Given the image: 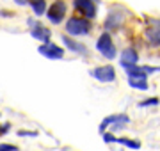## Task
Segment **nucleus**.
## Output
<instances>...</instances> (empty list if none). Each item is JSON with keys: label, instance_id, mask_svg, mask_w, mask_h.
<instances>
[{"label": "nucleus", "instance_id": "nucleus-23", "mask_svg": "<svg viewBox=\"0 0 160 151\" xmlns=\"http://www.w3.org/2000/svg\"><path fill=\"white\" fill-rule=\"evenodd\" d=\"M14 2H16L18 6H25V4L29 6V0H14Z\"/></svg>", "mask_w": 160, "mask_h": 151}, {"label": "nucleus", "instance_id": "nucleus-18", "mask_svg": "<svg viewBox=\"0 0 160 151\" xmlns=\"http://www.w3.org/2000/svg\"><path fill=\"white\" fill-rule=\"evenodd\" d=\"M103 135V142H107V144H112V142H118V139L114 137V134L112 132H105Z\"/></svg>", "mask_w": 160, "mask_h": 151}, {"label": "nucleus", "instance_id": "nucleus-9", "mask_svg": "<svg viewBox=\"0 0 160 151\" xmlns=\"http://www.w3.org/2000/svg\"><path fill=\"white\" fill-rule=\"evenodd\" d=\"M61 39H62V45H64V46L68 48V50H71L73 53L84 55V57H89V50H87V46H86V45H82V43H78L77 39H73L71 36H66V34H64Z\"/></svg>", "mask_w": 160, "mask_h": 151}, {"label": "nucleus", "instance_id": "nucleus-10", "mask_svg": "<svg viewBox=\"0 0 160 151\" xmlns=\"http://www.w3.org/2000/svg\"><path fill=\"white\" fill-rule=\"evenodd\" d=\"M116 123L128 124V123H130V117L126 116V114H112V116H107L102 121V124H100V132L105 134V132H107V128H110L112 124H116Z\"/></svg>", "mask_w": 160, "mask_h": 151}, {"label": "nucleus", "instance_id": "nucleus-16", "mask_svg": "<svg viewBox=\"0 0 160 151\" xmlns=\"http://www.w3.org/2000/svg\"><path fill=\"white\" fill-rule=\"evenodd\" d=\"M118 144L126 146V148H130V149H141V142H139V140H133V139H128V137H119V139H118Z\"/></svg>", "mask_w": 160, "mask_h": 151}, {"label": "nucleus", "instance_id": "nucleus-15", "mask_svg": "<svg viewBox=\"0 0 160 151\" xmlns=\"http://www.w3.org/2000/svg\"><path fill=\"white\" fill-rule=\"evenodd\" d=\"M128 85L132 89H137V91H148L149 89L148 80H144V78H128Z\"/></svg>", "mask_w": 160, "mask_h": 151}, {"label": "nucleus", "instance_id": "nucleus-6", "mask_svg": "<svg viewBox=\"0 0 160 151\" xmlns=\"http://www.w3.org/2000/svg\"><path fill=\"white\" fill-rule=\"evenodd\" d=\"M89 75H91L92 78H96L98 82H103V84H109V82L116 80V70H114V66H110V64L96 66L94 70L89 71Z\"/></svg>", "mask_w": 160, "mask_h": 151}, {"label": "nucleus", "instance_id": "nucleus-13", "mask_svg": "<svg viewBox=\"0 0 160 151\" xmlns=\"http://www.w3.org/2000/svg\"><path fill=\"white\" fill-rule=\"evenodd\" d=\"M123 70L128 75V78H144V80H148V75L144 73L142 66H139V64H135V66H126Z\"/></svg>", "mask_w": 160, "mask_h": 151}, {"label": "nucleus", "instance_id": "nucleus-22", "mask_svg": "<svg viewBox=\"0 0 160 151\" xmlns=\"http://www.w3.org/2000/svg\"><path fill=\"white\" fill-rule=\"evenodd\" d=\"M9 130H11V124H9V123H4V124H0V135H6Z\"/></svg>", "mask_w": 160, "mask_h": 151}, {"label": "nucleus", "instance_id": "nucleus-14", "mask_svg": "<svg viewBox=\"0 0 160 151\" xmlns=\"http://www.w3.org/2000/svg\"><path fill=\"white\" fill-rule=\"evenodd\" d=\"M29 6L32 7V12L34 16L41 18L43 14H46L48 7H46V0H29Z\"/></svg>", "mask_w": 160, "mask_h": 151}, {"label": "nucleus", "instance_id": "nucleus-3", "mask_svg": "<svg viewBox=\"0 0 160 151\" xmlns=\"http://www.w3.org/2000/svg\"><path fill=\"white\" fill-rule=\"evenodd\" d=\"M66 12H68V6H66V2L62 0H55L53 4H50L48 7V11H46V18H48V22L53 25H59L62 23V20L66 18Z\"/></svg>", "mask_w": 160, "mask_h": 151}, {"label": "nucleus", "instance_id": "nucleus-12", "mask_svg": "<svg viewBox=\"0 0 160 151\" xmlns=\"http://www.w3.org/2000/svg\"><path fill=\"white\" fill-rule=\"evenodd\" d=\"M144 39L151 48H158L160 46V27H153L149 25L148 29L144 30Z\"/></svg>", "mask_w": 160, "mask_h": 151}, {"label": "nucleus", "instance_id": "nucleus-2", "mask_svg": "<svg viewBox=\"0 0 160 151\" xmlns=\"http://www.w3.org/2000/svg\"><path fill=\"white\" fill-rule=\"evenodd\" d=\"M96 50L102 53L103 57L107 59V61H112V59L118 55V48H116L114 41L110 37L109 32H102V36L98 37L96 41Z\"/></svg>", "mask_w": 160, "mask_h": 151}, {"label": "nucleus", "instance_id": "nucleus-11", "mask_svg": "<svg viewBox=\"0 0 160 151\" xmlns=\"http://www.w3.org/2000/svg\"><path fill=\"white\" fill-rule=\"evenodd\" d=\"M137 62H139V53H137L135 48L128 46V48H125V50L121 52V61H119L121 68H126V66H135Z\"/></svg>", "mask_w": 160, "mask_h": 151}, {"label": "nucleus", "instance_id": "nucleus-17", "mask_svg": "<svg viewBox=\"0 0 160 151\" xmlns=\"http://www.w3.org/2000/svg\"><path fill=\"white\" fill-rule=\"evenodd\" d=\"M158 103H160V98H157V96H155V98L142 100V101L139 103V107H141V109H144V107H157Z\"/></svg>", "mask_w": 160, "mask_h": 151}, {"label": "nucleus", "instance_id": "nucleus-1", "mask_svg": "<svg viewBox=\"0 0 160 151\" xmlns=\"http://www.w3.org/2000/svg\"><path fill=\"white\" fill-rule=\"evenodd\" d=\"M64 29H66L68 36H71V37H80V36L91 34L92 25H91V20H86V18H80V16H73V18H68Z\"/></svg>", "mask_w": 160, "mask_h": 151}, {"label": "nucleus", "instance_id": "nucleus-21", "mask_svg": "<svg viewBox=\"0 0 160 151\" xmlns=\"http://www.w3.org/2000/svg\"><path fill=\"white\" fill-rule=\"evenodd\" d=\"M0 151H18L16 146H12V144H0Z\"/></svg>", "mask_w": 160, "mask_h": 151}, {"label": "nucleus", "instance_id": "nucleus-7", "mask_svg": "<svg viewBox=\"0 0 160 151\" xmlns=\"http://www.w3.org/2000/svg\"><path fill=\"white\" fill-rule=\"evenodd\" d=\"M38 52L43 55V57L50 59V61H59V59L64 57V48L62 46H57L55 43H43L38 46Z\"/></svg>", "mask_w": 160, "mask_h": 151}, {"label": "nucleus", "instance_id": "nucleus-8", "mask_svg": "<svg viewBox=\"0 0 160 151\" xmlns=\"http://www.w3.org/2000/svg\"><path fill=\"white\" fill-rule=\"evenodd\" d=\"M123 22H125V16H123V12H121L119 9L110 11L109 14H107V18H105V23H103L105 32H114V30H118L121 25H123Z\"/></svg>", "mask_w": 160, "mask_h": 151}, {"label": "nucleus", "instance_id": "nucleus-24", "mask_svg": "<svg viewBox=\"0 0 160 151\" xmlns=\"http://www.w3.org/2000/svg\"><path fill=\"white\" fill-rule=\"evenodd\" d=\"M0 16H12V12H9V11H0Z\"/></svg>", "mask_w": 160, "mask_h": 151}, {"label": "nucleus", "instance_id": "nucleus-4", "mask_svg": "<svg viewBox=\"0 0 160 151\" xmlns=\"http://www.w3.org/2000/svg\"><path fill=\"white\" fill-rule=\"evenodd\" d=\"M27 23H29V27H30L29 32H30V36H32L34 39H38L41 45H43V43H50L52 32H50V29H48V27H45L39 20H34V18H30Z\"/></svg>", "mask_w": 160, "mask_h": 151}, {"label": "nucleus", "instance_id": "nucleus-19", "mask_svg": "<svg viewBox=\"0 0 160 151\" xmlns=\"http://www.w3.org/2000/svg\"><path fill=\"white\" fill-rule=\"evenodd\" d=\"M142 70L146 75H153V73L160 71V66H142Z\"/></svg>", "mask_w": 160, "mask_h": 151}, {"label": "nucleus", "instance_id": "nucleus-5", "mask_svg": "<svg viewBox=\"0 0 160 151\" xmlns=\"http://www.w3.org/2000/svg\"><path fill=\"white\" fill-rule=\"evenodd\" d=\"M73 6L78 12H82V18L94 20L98 12V0H73Z\"/></svg>", "mask_w": 160, "mask_h": 151}, {"label": "nucleus", "instance_id": "nucleus-20", "mask_svg": "<svg viewBox=\"0 0 160 151\" xmlns=\"http://www.w3.org/2000/svg\"><path fill=\"white\" fill-rule=\"evenodd\" d=\"M20 137H38V132H29V130H20L18 132Z\"/></svg>", "mask_w": 160, "mask_h": 151}]
</instances>
